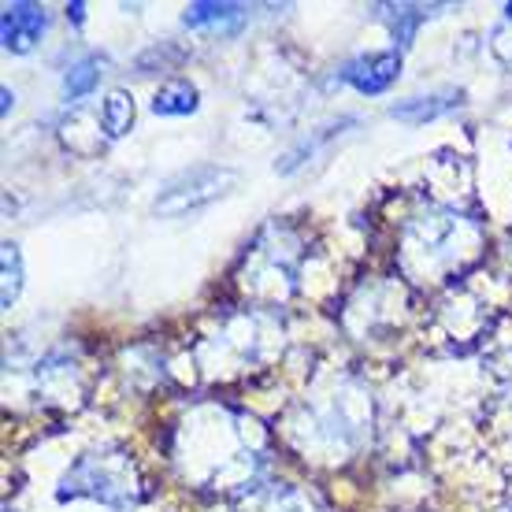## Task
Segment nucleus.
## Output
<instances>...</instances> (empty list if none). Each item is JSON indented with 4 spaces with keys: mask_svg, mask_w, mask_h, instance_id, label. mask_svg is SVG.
I'll use <instances>...</instances> for the list:
<instances>
[{
    "mask_svg": "<svg viewBox=\"0 0 512 512\" xmlns=\"http://www.w3.org/2000/svg\"><path fill=\"white\" fill-rule=\"evenodd\" d=\"M231 182H234V171H227V167H193V171H182L179 179L167 182L164 193L156 197V212L182 216V212H193V208H205Z\"/></svg>",
    "mask_w": 512,
    "mask_h": 512,
    "instance_id": "1",
    "label": "nucleus"
},
{
    "mask_svg": "<svg viewBox=\"0 0 512 512\" xmlns=\"http://www.w3.org/2000/svg\"><path fill=\"white\" fill-rule=\"evenodd\" d=\"M397 67H401V56H397V52H383V56H368V60L346 64L342 78L353 82L360 93H379L397 78Z\"/></svg>",
    "mask_w": 512,
    "mask_h": 512,
    "instance_id": "2",
    "label": "nucleus"
},
{
    "mask_svg": "<svg viewBox=\"0 0 512 512\" xmlns=\"http://www.w3.org/2000/svg\"><path fill=\"white\" fill-rule=\"evenodd\" d=\"M45 30V12L34 4H8L4 8V45L12 52H26Z\"/></svg>",
    "mask_w": 512,
    "mask_h": 512,
    "instance_id": "3",
    "label": "nucleus"
},
{
    "mask_svg": "<svg viewBox=\"0 0 512 512\" xmlns=\"http://www.w3.org/2000/svg\"><path fill=\"white\" fill-rule=\"evenodd\" d=\"M193 108H197V90H193L190 82H182V78L167 82L153 101L156 116H186V112H193Z\"/></svg>",
    "mask_w": 512,
    "mask_h": 512,
    "instance_id": "4",
    "label": "nucleus"
},
{
    "mask_svg": "<svg viewBox=\"0 0 512 512\" xmlns=\"http://www.w3.org/2000/svg\"><path fill=\"white\" fill-rule=\"evenodd\" d=\"M101 123L108 130V138H123L134 123V101H130L127 93H112L101 108Z\"/></svg>",
    "mask_w": 512,
    "mask_h": 512,
    "instance_id": "5",
    "label": "nucleus"
},
{
    "mask_svg": "<svg viewBox=\"0 0 512 512\" xmlns=\"http://www.w3.org/2000/svg\"><path fill=\"white\" fill-rule=\"evenodd\" d=\"M245 8L238 4H193L186 23L193 26H223V23H242Z\"/></svg>",
    "mask_w": 512,
    "mask_h": 512,
    "instance_id": "6",
    "label": "nucleus"
},
{
    "mask_svg": "<svg viewBox=\"0 0 512 512\" xmlns=\"http://www.w3.org/2000/svg\"><path fill=\"white\" fill-rule=\"evenodd\" d=\"M431 101H435V97H431ZM431 101H427V97H416V101H409V104H394V116L409 119V123H423V119H435L453 108V104H431Z\"/></svg>",
    "mask_w": 512,
    "mask_h": 512,
    "instance_id": "7",
    "label": "nucleus"
},
{
    "mask_svg": "<svg viewBox=\"0 0 512 512\" xmlns=\"http://www.w3.org/2000/svg\"><path fill=\"white\" fill-rule=\"evenodd\" d=\"M19 275H23V264H19V249L15 245H4V305L12 308L15 294H19Z\"/></svg>",
    "mask_w": 512,
    "mask_h": 512,
    "instance_id": "8",
    "label": "nucleus"
},
{
    "mask_svg": "<svg viewBox=\"0 0 512 512\" xmlns=\"http://www.w3.org/2000/svg\"><path fill=\"white\" fill-rule=\"evenodd\" d=\"M93 60H86V64H78L71 75H67V97H82V93L90 90L93 82H97V71H93Z\"/></svg>",
    "mask_w": 512,
    "mask_h": 512,
    "instance_id": "9",
    "label": "nucleus"
}]
</instances>
